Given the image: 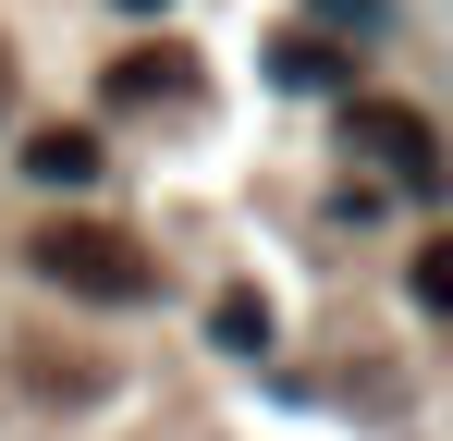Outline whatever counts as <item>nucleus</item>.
<instances>
[{"label": "nucleus", "mask_w": 453, "mask_h": 441, "mask_svg": "<svg viewBox=\"0 0 453 441\" xmlns=\"http://www.w3.org/2000/svg\"><path fill=\"white\" fill-rule=\"evenodd\" d=\"M159 86H184V62H111V98H159Z\"/></svg>", "instance_id": "obj_6"}, {"label": "nucleus", "mask_w": 453, "mask_h": 441, "mask_svg": "<svg viewBox=\"0 0 453 441\" xmlns=\"http://www.w3.org/2000/svg\"><path fill=\"white\" fill-rule=\"evenodd\" d=\"M209 331H221L233 356H257V344H270V306H257V294H221V306H209Z\"/></svg>", "instance_id": "obj_5"}, {"label": "nucleus", "mask_w": 453, "mask_h": 441, "mask_svg": "<svg viewBox=\"0 0 453 441\" xmlns=\"http://www.w3.org/2000/svg\"><path fill=\"white\" fill-rule=\"evenodd\" d=\"M25 258H37V282L86 294V306H148V282H159L148 258H135V245L111 233V220H50V233H37Z\"/></svg>", "instance_id": "obj_1"}, {"label": "nucleus", "mask_w": 453, "mask_h": 441, "mask_svg": "<svg viewBox=\"0 0 453 441\" xmlns=\"http://www.w3.org/2000/svg\"><path fill=\"white\" fill-rule=\"evenodd\" d=\"M12 159H25L37 184H98V135H86V123H50V135H25Z\"/></svg>", "instance_id": "obj_3"}, {"label": "nucleus", "mask_w": 453, "mask_h": 441, "mask_svg": "<svg viewBox=\"0 0 453 441\" xmlns=\"http://www.w3.org/2000/svg\"><path fill=\"white\" fill-rule=\"evenodd\" d=\"M123 12H172V0H123Z\"/></svg>", "instance_id": "obj_8"}, {"label": "nucleus", "mask_w": 453, "mask_h": 441, "mask_svg": "<svg viewBox=\"0 0 453 441\" xmlns=\"http://www.w3.org/2000/svg\"><path fill=\"white\" fill-rule=\"evenodd\" d=\"M343 147L380 159L404 197H441V135H429V111H404V98H343Z\"/></svg>", "instance_id": "obj_2"}, {"label": "nucleus", "mask_w": 453, "mask_h": 441, "mask_svg": "<svg viewBox=\"0 0 453 441\" xmlns=\"http://www.w3.org/2000/svg\"><path fill=\"white\" fill-rule=\"evenodd\" d=\"M331 25H356V37H392V0H319Z\"/></svg>", "instance_id": "obj_7"}, {"label": "nucleus", "mask_w": 453, "mask_h": 441, "mask_svg": "<svg viewBox=\"0 0 453 441\" xmlns=\"http://www.w3.org/2000/svg\"><path fill=\"white\" fill-rule=\"evenodd\" d=\"M0 111H12V74H0Z\"/></svg>", "instance_id": "obj_9"}, {"label": "nucleus", "mask_w": 453, "mask_h": 441, "mask_svg": "<svg viewBox=\"0 0 453 441\" xmlns=\"http://www.w3.org/2000/svg\"><path fill=\"white\" fill-rule=\"evenodd\" d=\"M270 74H282V86H343V50H331V37H282V50H270ZM343 98H356V86H343Z\"/></svg>", "instance_id": "obj_4"}]
</instances>
